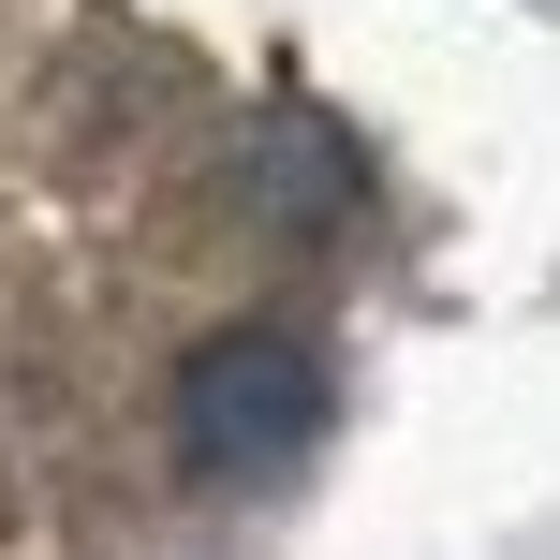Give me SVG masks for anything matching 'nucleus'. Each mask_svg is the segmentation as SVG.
<instances>
[{
	"label": "nucleus",
	"instance_id": "obj_1",
	"mask_svg": "<svg viewBox=\"0 0 560 560\" xmlns=\"http://www.w3.org/2000/svg\"><path fill=\"white\" fill-rule=\"evenodd\" d=\"M325 398L339 384L295 325H222L177 369V443H192V472H295L325 443Z\"/></svg>",
	"mask_w": 560,
	"mask_h": 560
}]
</instances>
